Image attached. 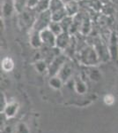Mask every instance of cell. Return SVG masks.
I'll list each match as a JSON object with an SVG mask.
<instances>
[{"label": "cell", "instance_id": "6da1fadb", "mask_svg": "<svg viewBox=\"0 0 118 133\" xmlns=\"http://www.w3.org/2000/svg\"><path fill=\"white\" fill-rule=\"evenodd\" d=\"M3 69L5 70V71H11L13 68V62H12V59L10 58H5L3 61Z\"/></svg>", "mask_w": 118, "mask_h": 133}, {"label": "cell", "instance_id": "7a4b0ae2", "mask_svg": "<svg viewBox=\"0 0 118 133\" xmlns=\"http://www.w3.org/2000/svg\"><path fill=\"white\" fill-rule=\"evenodd\" d=\"M104 101L107 105H112L114 101H115V98L112 95H107L104 98Z\"/></svg>", "mask_w": 118, "mask_h": 133}]
</instances>
